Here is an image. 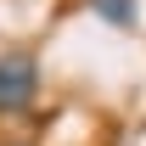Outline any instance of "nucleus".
Instances as JSON below:
<instances>
[{"instance_id":"nucleus-2","label":"nucleus","mask_w":146,"mask_h":146,"mask_svg":"<svg viewBox=\"0 0 146 146\" xmlns=\"http://www.w3.org/2000/svg\"><path fill=\"white\" fill-rule=\"evenodd\" d=\"M96 11V23H112V28H135V17H141V0H84Z\"/></svg>"},{"instance_id":"nucleus-1","label":"nucleus","mask_w":146,"mask_h":146,"mask_svg":"<svg viewBox=\"0 0 146 146\" xmlns=\"http://www.w3.org/2000/svg\"><path fill=\"white\" fill-rule=\"evenodd\" d=\"M34 96H39V62L28 51H6L0 56V118L28 112Z\"/></svg>"}]
</instances>
